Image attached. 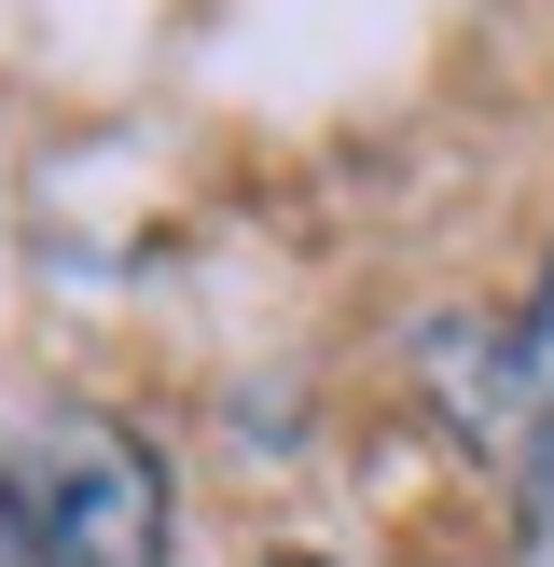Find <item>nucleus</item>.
<instances>
[{
  "instance_id": "nucleus-1",
  "label": "nucleus",
  "mask_w": 554,
  "mask_h": 567,
  "mask_svg": "<svg viewBox=\"0 0 554 567\" xmlns=\"http://www.w3.org/2000/svg\"><path fill=\"white\" fill-rule=\"evenodd\" d=\"M0 498L28 513L42 567H166V457L125 415H14L0 430Z\"/></svg>"
},
{
  "instance_id": "nucleus-2",
  "label": "nucleus",
  "mask_w": 554,
  "mask_h": 567,
  "mask_svg": "<svg viewBox=\"0 0 554 567\" xmlns=\"http://www.w3.org/2000/svg\"><path fill=\"white\" fill-rule=\"evenodd\" d=\"M471 443H499V471H513L526 526L554 540V264H541V305H526V319L485 347V388H471Z\"/></svg>"
},
{
  "instance_id": "nucleus-3",
  "label": "nucleus",
  "mask_w": 554,
  "mask_h": 567,
  "mask_svg": "<svg viewBox=\"0 0 554 567\" xmlns=\"http://www.w3.org/2000/svg\"><path fill=\"white\" fill-rule=\"evenodd\" d=\"M0 567H42V540H28V513L0 498Z\"/></svg>"
},
{
  "instance_id": "nucleus-4",
  "label": "nucleus",
  "mask_w": 554,
  "mask_h": 567,
  "mask_svg": "<svg viewBox=\"0 0 554 567\" xmlns=\"http://www.w3.org/2000/svg\"><path fill=\"white\" fill-rule=\"evenodd\" d=\"M277 567H319V554H277Z\"/></svg>"
}]
</instances>
